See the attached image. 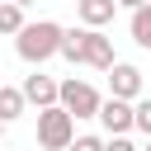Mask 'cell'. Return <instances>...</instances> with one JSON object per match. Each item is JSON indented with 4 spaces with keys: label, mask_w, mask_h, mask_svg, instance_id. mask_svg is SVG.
<instances>
[{
    "label": "cell",
    "mask_w": 151,
    "mask_h": 151,
    "mask_svg": "<svg viewBox=\"0 0 151 151\" xmlns=\"http://www.w3.org/2000/svg\"><path fill=\"white\" fill-rule=\"evenodd\" d=\"M61 38H66V28H61V24L38 19V24H24V28H19L14 47H19V57H24V61L42 66L47 57H57V52H61Z\"/></svg>",
    "instance_id": "1"
},
{
    "label": "cell",
    "mask_w": 151,
    "mask_h": 151,
    "mask_svg": "<svg viewBox=\"0 0 151 151\" xmlns=\"http://www.w3.org/2000/svg\"><path fill=\"white\" fill-rule=\"evenodd\" d=\"M71 142H76V113L61 109V104L38 109V146H47V151H66Z\"/></svg>",
    "instance_id": "2"
},
{
    "label": "cell",
    "mask_w": 151,
    "mask_h": 151,
    "mask_svg": "<svg viewBox=\"0 0 151 151\" xmlns=\"http://www.w3.org/2000/svg\"><path fill=\"white\" fill-rule=\"evenodd\" d=\"M61 109H71L76 118H99V90L94 85H85V80H61V99H57Z\"/></svg>",
    "instance_id": "3"
},
{
    "label": "cell",
    "mask_w": 151,
    "mask_h": 151,
    "mask_svg": "<svg viewBox=\"0 0 151 151\" xmlns=\"http://www.w3.org/2000/svg\"><path fill=\"white\" fill-rule=\"evenodd\" d=\"M80 66L109 71L113 66V38H104L99 28H80Z\"/></svg>",
    "instance_id": "4"
},
{
    "label": "cell",
    "mask_w": 151,
    "mask_h": 151,
    "mask_svg": "<svg viewBox=\"0 0 151 151\" xmlns=\"http://www.w3.org/2000/svg\"><path fill=\"white\" fill-rule=\"evenodd\" d=\"M99 123L109 127V137H123L127 127H137V104H132V99H118V94H109V99L99 104Z\"/></svg>",
    "instance_id": "5"
},
{
    "label": "cell",
    "mask_w": 151,
    "mask_h": 151,
    "mask_svg": "<svg viewBox=\"0 0 151 151\" xmlns=\"http://www.w3.org/2000/svg\"><path fill=\"white\" fill-rule=\"evenodd\" d=\"M109 85H113L118 99H137V94H142V71L127 66V61H113V66H109Z\"/></svg>",
    "instance_id": "6"
},
{
    "label": "cell",
    "mask_w": 151,
    "mask_h": 151,
    "mask_svg": "<svg viewBox=\"0 0 151 151\" xmlns=\"http://www.w3.org/2000/svg\"><path fill=\"white\" fill-rule=\"evenodd\" d=\"M24 94H28V104L47 109V104H57V99H61V85H57L52 76H28V80H24Z\"/></svg>",
    "instance_id": "7"
},
{
    "label": "cell",
    "mask_w": 151,
    "mask_h": 151,
    "mask_svg": "<svg viewBox=\"0 0 151 151\" xmlns=\"http://www.w3.org/2000/svg\"><path fill=\"white\" fill-rule=\"evenodd\" d=\"M113 9H118V0H80L76 5V14L85 19V28H104L113 19Z\"/></svg>",
    "instance_id": "8"
},
{
    "label": "cell",
    "mask_w": 151,
    "mask_h": 151,
    "mask_svg": "<svg viewBox=\"0 0 151 151\" xmlns=\"http://www.w3.org/2000/svg\"><path fill=\"white\" fill-rule=\"evenodd\" d=\"M24 104H28V94H24V90L0 85V118H5V123H9V118H19V113H24Z\"/></svg>",
    "instance_id": "9"
},
{
    "label": "cell",
    "mask_w": 151,
    "mask_h": 151,
    "mask_svg": "<svg viewBox=\"0 0 151 151\" xmlns=\"http://www.w3.org/2000/svg\"><path fill=\"white\" fill-rule=\"evenodd\" d=\"M132 42L137 47H151V5L132 9Z\"/></svg>",
    "instance_id": "10"
},
{
    "label": "cell",
    "mask_w": 151,
    "mask_h": 151,
    "mask_svg": "<svg viewBox=\"0 0 151 151\" xmlns=\"http://www.w3.org/2000/svg\"><path fill=\"white\" fill-rule=\"evenodd\" d=\"M19 28H24V5L0 0V33H19Z\"/></svg>",
    "instance_id": "11"
},
{
    "label": "cell",
    "mask_w": 151,
    "mask_h": 151,
    "mask_svg": "<svg viewBox=\"0 0 151 151\" xmlns=\"http://www.w3.org/2000/svg\"><path fill=\"white\" fill-rule=\"evenodd\" d=\"M61 57H66V61H80V28H71V33L61 38Z\"/></svg>",
    "instance_id": "12"
},
{
    "label": "cell",
    "mask_w": 151,
    "mask_h": 151,
    "mask_svg": "<svg viewBox=\"0 0 151 151\" xmlns=\"http://www.w3.org/2000/svg\"><path fill=\"white\" fill-rule=\"evenodd\" d=\"M66 151H104V142H99V137H76Z\"/></svg>",
    "instance_id": "13"
},
{
    "label": "cell",
    "mask_w": 151,
    "mask_h": 151,
    "mask_svg": "<svg viewBox=\"0 0 151 151\" xmlns=\"http://www.w3.org/2000/svg\"><path fill=\"white\" fill-rule=\"evenodd\" d=\"M137 127L151 137V99H142V104H137Z\"/></svg>",
    "instance_id": "14"
},
{
    "label": "cell",
    "mask_w": 151,
    "mask_h": 151,
    "mask_svg": "<svg viewBox=\"0 0 151 151\" xmlns=\"http://www.w3.org/2000/svg\"><path fill=\"white\" fill-rule=\"evenodd\" d=\"M104 151H137V146H132V142H127V132H123V137H113V142H104Z\"/></svg>",
    "instance_id": "15"
},
{
    "label": "cell",
    "mask_w": 151,
    "mask_h": 151,
    "mask_svg": "<svg viewBox=\"0 0 151 151\" xmlns=\"http://www.w3.org/2000/svg\"><path fill=\"white\" fill-rule=\"evenodd\" d=\"M118 5H127V9H142V5H151V0H118Z\"/></svg>",
    "instance_id": "16"
},
{
    "label": "cell",
    "mask_w": 151,
    "mask_h": 151,
    "mask_svg": "<svg viewBox=\"0 0 151 151\" xmlns=\"http://www.w3.org/2000/svg\"><path fill=\"white\" fill-rule=\"evenodd\" d=\"M14 5H24V9H28V5H33V0H14Z\"/></svg>",
    "instance_id": "17"
},
{
    "label": "cell",
    "mask_w": 151,
    "mask_h": 151,
    "mask_svg": "<svg viewBox=\"0 0 151 151\" xmlns=\"http://www.w3.org/2000/svg\"><path fill=\"white\" fill-rule=\"evenodd\" d=\"M0 137H5V118H0Z\"/></svg>",
    "instance_id": "18"
}]
</instances>
